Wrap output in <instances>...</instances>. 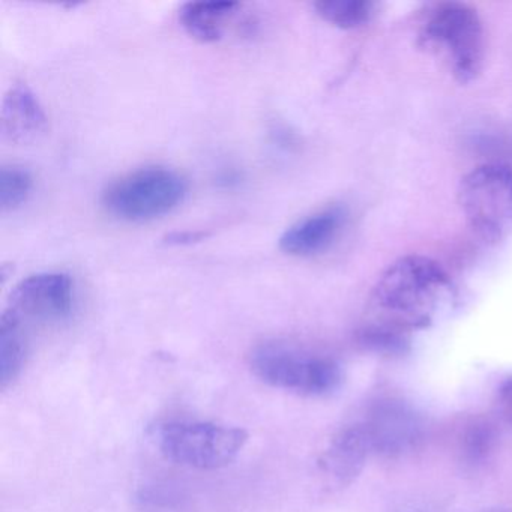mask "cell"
<instances>
[{
  "label": "cell",
  "mask_w": 512,
  "mask_h": 512,
  "mask_svg": "<svg viewBox=\"0 0 512 512\" xmlns=\"http://www.w3.org/2000/svg\"><path fill=\"white\" fill-rule=\"evenodd\" d=\"M419 46L445 61L461 85L476 80L484 67V28L478 13L460 2L436 5L422 23Z\"/></svg>",
  "instance_id": "obj_2"
},
{
  "label": "cell",
  "mask_w": 512,
  "mask_h": 512,
  "mask_svg": "<svg viewBox=\"0 0 512 512\" xmlns=\"http://www.w3.org/2000/svg\"><path fill=\"white\" fill-rule=\"evenodd\" d=\"M239 4L235 0H197L179 11V22L194 40L215 43L224 34V23L235 16Z\"/></svg>",
  "instance_id": "obj_12"
},
{
  "label": "cell",
  "mask_w": 512,
  "mask_h": 512,
  "mask_svg": "<svg viewBox=\"0 0 512 512\" xmlns=\"http://www.w3.org/2000/svg\"><path fill=\"white\" fill-rule=\"evenodd\" d=\"M482 512H512V511H506V509H493V511H482Z\"/></svg>",
  "instance_id": "obj_19"
},
{
  "label": "cell",
  "mask_w": 512,
  "mask_h": 512,
  "mask_svg": "<svg viewBox=\"0 0 512 512\" xmlns=\"http://www.w3.org/2000/svg\"><path fill=\"white\" fill-rule=\"evenodd\" d=\"M458 203L473 232L487 242L512 235V169L502 164L475 167L461 178Z\"/></svg>",
  "instance_id": "obj_5"
},
{
  "label": "cell",
  "mask_w": 512,
  "mask_h": 512,
  "mask_svg": "<svg viewBox=\"0 0 512 512\" xmlns=\"http://www.w3.org/2000/svg\"><path fill=\"white\" fill-rule=\"evenodd\" d=\"M346 206L331 205L287 227L281 235L280 248L289 256L310 257L331 248L346 227Z\"/></svg>",
  "instance_id": "obj_9"
},
{
  "label": "cell",
  "mask_w": 512,
  "mask_h": 512,
  "mask_svg": "<svg viewBox=\"0 0 512 512\" xmlns=\"http://www.w3.org/2000/svg\"><path fill=\"white\" fill-rule=\"evenodd\" d=\"M247 442V431L214 422H169L158 430V448L167 460L200 470L229 466Z\"/></svg>",
  "instance_id": "obj_6"
},
{
  "label": "cell",
  "mask_w": 512,
  "mask_h": 512,
  "mask_svg": "<svg viewBox=\"0 0 512 512\" xmlns=\"http://www.w3.org/2000/svg\"><path fill=\"white\" fill-rule=\"evenodd\" d=\"M250 367L266 385L305 397H325L343 382L337 361L283 341L259 344L251 353Z\"/></svg>",
  "instance_id": "obj_3"
},
{
  "label": "cell",
  "mask_w": 512,
  "mask_h": 512,
  "mask_svg": "<svg viewBox=\"0 0 512 512\" xmlns=\"http://www.w3.org/2000/svg\"><path fill=\"white\" fill-rule=\"evenodd\" d=\"M500 409L512 424V379H509L499 391Z\"/></svg>",
  "instance_id": "obj_18"
},
{
  "label": "cell",
  "mask_w": 512,
  "mask_h": 512,
  "mask_svg": "<svg viewBox=\"0 0 512 512\" xmlns=\"http://www.w3.org/2000/svg\"><path fill=\"white\" fill-rule=\"evenodd\" d=\"M362 425L373 452L383 457L406 454L421 442L424 422L419 413L400 400H380L368 410Z\"/></svg>",
  "instance_id": "obj_8"
},
{
  "label": "cell",
  "mask_w": 512,
  "mask_h": 512,
  "mask_svg": "<svg viewBox=\"0 0 512 512\" xmlns=\"http://www.w3.org/2000/svg\"><path fill=\"white\" fill-rule=\"evenodd\" d=\"M47 130V116L37 95L26 85H14L4 98L0 131L13 143H28Z\"/></svg>",
  "instance_id": "obj_11"
},
{
  "label": "cell",
  "mask_w": 512,
  "mask_h": 512,
  "mask_svg": "<svg viewBox=\"0 0 512 512\" xmlns=\"http://www.w3.org/2000/svg\"><path fill=\"white\" fill-rule=\"evenodd\" d=\"M314 10L329 25L352 31L368 25L376 17L377 5L371 0H319Z\"/></svg>",
  "instance_id": "obj_14"
},
{
  "label": "cell",
  "mask_w": 512,
  "mask_h": 512,
  "mask_svg": "<svg viewBox=\"0 0 512 512\" xmlns=\"http://www.w3.org/2000/svg\"><path fill=\"white\" fill-rule=\"evenodd\" d=\"M374 455L370 437L362 422L347 425L338 431L319 460L323 473L346 484L359 475L368 458Z\"/></svg>",
  "instance_id": "obj_10"
},
{
  "label": "cell",
  "mask_w": 512,
  "mask_h": 512,
  "mask_svg": "<svg viewBox=\"0 0 512 512\" xmlns=\"http://www.w3.org/2000/svg\"><path fill=\"white\" fill-rule=\"evenodd\" d=\"M187 181L175 170L148 166L127 173L103 191L104 208L130 223L157 220L184 202Z\"/></svg>",
  "instance_id": "obj_4"
},
{
  "label": "cell",
  "mask_w": 512,
  "mask_h": 512,
  "mask_svg": "<svg viewBox=\"0 0 512 512\" xmlns=\"http://www.w3.org/2000/svg\"><path fill=\"white\" fill-rule=\"evenodd\" d=\"M74 286L70 275L43 272L20 281L8 307L25 323L64 322L73 313Z\"/></svg>",
  "instance_id": "obj_7"
},
{
  "label": "cell",
  "mask_w": 512,
  "mask_h": 512,
  "mask_svg": "<svg viewBox=\"0 0 512 512\" xmlns=\"http://www.w3.org/2000/svg\"><path fill=\"white\" fill-rule=\"evenodd\" d=\"M493 431L490 430L488 425H475L467 431L464 437V458L467 463L478 464L479 461L484 460L485 455L490 452L493 446Z\"/></svg>",
  "instance_id": "obj_16"
},
{
  "label": "cell",
  "mask_w": 512,
  "mask_h": 512,
  "mask_svg": "<svg viewBox=\"0 0 512 512\" xmlns=\"http://www.w3.org/2000/svg\"><path fill=\"white\" fill-rule=\"evenodd\" d=\"M29 353V328L10 308L0 317V388L7 389L25 367Z\"/></svg>",
  "instance_id": "obj_13"
},
{
  "label": "cell",
  "mask_w": 512,
  "mask_h": 512,
  "mask_svg": "<svg viewBox=\"0 0 512 512\" xmlns=\"http://www.w3.org/2000/svg\"><path fill=\"white\" fill-rule=\"evenodd\" d=\"M34 188L31 172L25 167L4 166L0 169V209L14 211L28 200Z\"/></svg>",
  "instance_id": "obj_15"
},
{
  "label": "cell",
  "mask_w": 512,
  "mask_h": 512,
  "mask_svg": "<svg viewBox=\"0 0 512 512\" xmlns=\"http://www.w3.org/2000/svg\"><path fill=\"white\" fill-rule=\"evenodd\" d=\"M457 302L448 272L430 257L404 256L385 269L373 293L374 325L409 335L433 325Z\"/></svg>",
  "instance_id": "obj_1"
},
{
  "label": "cell",
  "mask_w": 512,
  "mask_h": 512,
  "mask_svg": "<svg viewBox=\"0 0 512 512\" xmlns=\"http://www.w3.org/2000/svg\"><path fill=\"white\" fill-rule=\"evenodd\" d=\"M203 238H206V233L203 232H175L167 236L166 242L169 245H191Z\"/></svg>",
  "instance_id": "obj_17"
}]
</instances>
